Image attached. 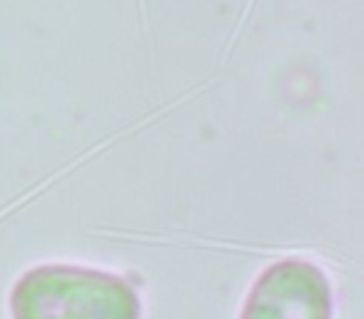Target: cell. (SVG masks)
Returning a JSON list of instances; mask_svg holds the SVG:
<instances>
[{
    "instance_id": "7a4b0ae2",
    "label": "cell",
    "mask_w": 364,
    "mask_h": 319,
    "mask_svg": "<svg viewBox=\"0 0 364 319\" xmlns=\"http://www.w3.org/2000/svg\"><path fill=\"white\" fill-rule=\"evenodd\" d=\"M332 299L324 274L304 259L272 264L250 292L242 319H329Z\"/></svg>"
},
{
    "instance_id": "6da1fadb",
    "label": "cell",
    "mask_w": 364,
    "mask_h": 319,
    "mask_svg": "<svg viewBox=\"0 0 364 319\" xmlns=\"http://www.w3.org/2000/svg\"><path fill=\"white\" fill-rule=\"evenodd\" d=\"M16 319H137L140 302L120 277L82 267H38L13 289Z\"/></svg>"
}]
</instances>
